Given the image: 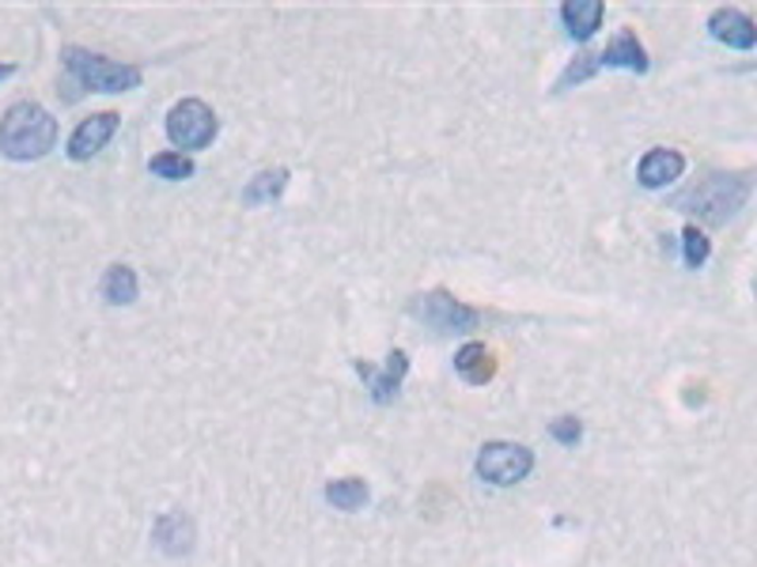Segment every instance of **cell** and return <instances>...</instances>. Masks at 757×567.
<instances>
[{"mask_svg": "<svg viewBox=\"0 0 757 567\" xmlns=\"http://www.w3.org/2000/svg\"><path fill=\"white\" fill-rule=\"evenodd\" d=\"M288 185V170L277 167V170H262V174H254L251 182L243 185V201L247 205H269V201H277L280 193H285Z\"/></svg>", "mask_w": 757, "mask_h": 567, "instance_id": "16", "label": "cell"}, {"mask_svg": "<svg viewBox=\"0 0 757 567\" xmlns=\"http://www.w3.org/2000/svg\"><path fill=\"white\" fill-rule=\"evenodd\" d=\"M599 69H629V72H648V53L644 43L633 31H622L606 43V50H599Z\"/></svg>", "mask_w": 757, "mask_h": 567, "instance_id": "11", "label": "cell"}, {"mask_svg": "<svg viewBox=\"0 0 757 567\" xmlns=\"http://www.w3.org/2000/svg\"><path fill=\"white\" fill-rule=\"evenodd\" d=\"M118 125H122V113H115V110H99V113H92V118H84L72 129L69 144H64L69 159H76V164L95 159L110 144V136L118 133Z\"/></svg>", "mask_w": 757, "mask_h": 567, "instance_id": "7", "label": "cell"}, {"mask_svg": "<svg viewBox=\"0 0 757 567\" xmlns=\"http://www.w3.org/2000/svg\"><path fill=\"white\" fill-rule=\"evenodd\" d=\"M594 72H599V53H594V50H584V53H576V57H572V64H568V69L561 72V80H557V92H568V87L584 84V80H591Z\"/></svg>", "mask_w": 757, "mask_h": 567, "instance_id": "19", "label": "cell"}, {"mask_svg": "<svg viewBox=\"0 0 757 567\" xmlns=\"http://www.w3.org/2000/svg\"><path fill=\"white\" fill-rule=\"evenodd\" d=\"M708 35L716 43L731 46V50H754L757 46V31H754V20L738 8H716L708 15Z\"/></svg>", "mask_w": 757, "mask_h": 567, "instance_id": "9", "label": "cell"}, {"mask_svg": "<svg viewBox=\"0 0 757 567\" xmlns=\"http://www.w3.org/2000/svg\"><path fill=\"white\" fill-rule=\"evenodd\" d=\"M58 144V118L43 102H15L0 118V152L15 164H35Z\"/></svg>", "mask_w": 757, "mask_h": 567, "instance_id": "1", "label": "cell"}, {"mask_svg": "<svg viewBox=\"0 0 757 567\" xmlns=\"http://www.w3.org/2000/svg\"><path fill=\"white\" fill-rule=\"evenodd\" d=\"M602 12H606L602 0H565L561 4V23H565V31L576 43H587L602 27Z\"/></svg>", "mask_w": 757, "mask_h": 567, "instance_id": "13", "label": "cell"}, {"mask_svg": "<svg viewBox=\"0 0 757 567\" xmlns=\"http://www.w3.org/2000/svg\"><path fill=\"white\" fill-rule=\"evenodd\" d=\"M455 371L470 386H485V383H493V375H496V355L489 352L481 340H470V345H462L455 352Z\"/></svg>", "mask_w": 757, "mask_h": 567, "instance_id": "14", "label": "cell"}, {"mask_svg": "<svg viewBox=\"0 0 757 567\" xmlns=\"http://www.w3.org/2000/svg\"><path fill=\"white\" fill-rule=\"evenodd\" d=\"M326 499L337 510H360L368 504V484L360 476H341V481L326 484Z\"/></svg>", "mask_w": 757, "mask_h": 567, "instance_id": "17", "label": "cell"}, {"mask_svg": "<svg viewBox=\"0 0 757 567\" xmlns=\"http://www.w3.org/2000/svg\"><path fill=\"white\" fill-rule=\"evenodd\" d=\"M708 254H712L708 234L700 231V227H686V231H682V257H686L689 269H700V265L708 262Z\"/></svg>", "mask_w": 757, "mask_h": 567, "instance_id": "20", "label": "cell"}, {"mask_svg": "<svg viewBox=\"0 0 757 567\" xmlns=\"http://www.w3.org/2000/svg\"><path fill=\"white\" fill-rule=\"evenodd\" d=\"M682 170H686V156L674 148H651L648 156L640 159V167H636V182L644 185V190H666L671 182H678Z\"/></svg>", "mask_w": 757, "mask_h": 567, "instance_id": "10", "label": "cell"}, {"mask_svg": "<svg viewBox=\"0 0 757 567\" xmlns=\"http://www.w3.org/2000/svg\"><path fill=\"white\" fill-rule=\"evenodd\" d=\"M61 64L72 76V84H80V92H99V95H122L141 87V69L136 64H122L110 61V57H99L92 50H80V46H64L61 50Z\"/></svg>", "mask_w": 757, "mask_h": 567, "instance_id": "3", "label": "cell"}, {"mask_svg": "<svg viewBox=\"0 0 757 567\" xmlns=\"http://www.w3.org/2000/svg\"><path fill=\"white\" fill-rule=\"evenodd\" d=\"M103 299H107L110 306H129L136 303V295H141V284H136V273L129 269V265H110L107 273H103V284H99Z\"/></svg>", "mask_w": 757, "mask_h": 567, "instance_id": "15", "label": "cell"}, {"mask_svg": "<svg viewBox=\"0 0 757 567\" xmlns=\"http://www.w3.org/2000/svg\"><path fill=\"white\" fill-rule=\"evenodd\" d=\"M750 193H754L750 174L712 170L705 182H697V185H689L686 193H678V197H674V208H682V213L697 216V220H705V224H728L731 216L750 201Z\"/></svg>", "mask_w": 757, "mask_h": 567, "instance_id": "2", "label": "cell"}, {"mask_svg": "<svg viewBox=\"0 0 757 567\" xmlns=\"http://www.w3.org/2000/svg\"><path fill=\"white\" fill-rule=\"evenodd\" d=\"M409 314L421 318L424 326H432L436 334H470L478 329L481 314L473 306L458 303L447 288H436V291H421V295L409 303Z\"/></svg>", "mask_w": 757, "mask_h": 567, "instance_id": "5", "label": "cell"}, {"mask_svg": "<svg viewBox=\"0 0 757 567\" xmlns=\"http://www.w3.org/2000/svg\"><path fill=\"white\" fill-rule=\"evenodd\" d=\"M15 72V64H0V80H8Z\"/></svg>", "mask_w": 757, "mask_h": 567, "instance_id": "22", "label": "cell"}, {"mask_svg": "<svg viewBox=\"0 0 757 567\" xmlns=\"http://www.w3.org/2000/svg\"><path fill=\"white\" fill-rule=\"evenodd\" d=\"M530 469H534V450L522 447V443L493 439L478 454V476L496 484V488H512V484L527 481Z\"/></svg>", "mask_w": 757, "mask_h": 567, "instance_id": "6", "label": "cell"}, {"mask_svg": "<svg viewBox=\"0 0 757 567\" xmlns=\"http://www.w3.org/2000/svg\"><path fill=\"white\" fill-rule=\"evenodd\" d=\"M152 541H156L159 553L187 556L193 548V522L182 515V510H167V515L156 522V530H152Z\"/></svg>", "mask_w": 757, "mask_h": 567, "instance_id": "12", "label": "cell"}, {"mask_svg": "<svg viewBox=\"0 0 757 567\" xmlns=\"http://www.w3.org/2000/svg\"><path fill=\"white\" fill-rule=\"evenodd\" d=\"M550 435L561 447H576V443L584 439V424H579V417H557L550 424Z\"/></svg>", "mask_w": 757, "mask_h": 567, "instance_id": "21", "label": "cell"}, {"mask_svg": "<svg viewBox=\"0 0 757 567\" xmlns=\"http://www.w3.org/2000/svg\"><path fill=\"white\" fill-rule=\"evenodd\" d=\"M352 367L360 371V378L368 383V390H372V397L378 405H390L394 397H398L401 390V378H406L409 371V355L401 352V348H394L390 355H386V367L375 371L372 363H352Z\"/></svg>", "mask_w": 757, "mask_h": 567, "instance_id": "8", "label": "cell"}, {"mask_svg": "<svg viewBox=\"0 0 757 567\" xmlns=\"http://www.w3.org/2000/svg\"><path fill=\"white\" fill-rule=\"evenodd\" d=\"M148 170L159 178H167V182H182V178L193 174V159L182 156V152H159V156H152Z\"/></svg>", "mask_w": 757, "mask_h": 567, "instance_id": "18", "label": "cell"}, {"mask_svg": "<svg viewBox=\"0 0 757 567\" xmlns=\"http://www.w3.org/2000/svg\"><path fill=\"white\" fill-rule=\"evenodd\" d=\"M216 133H220V121L205 99H179L167 113V136H171V144H179V152L208 148Z\"/></svg>", "mask_w": 757, "mask_h": 567, "instance_id": "4", "label": "cell"}]
</instances>
